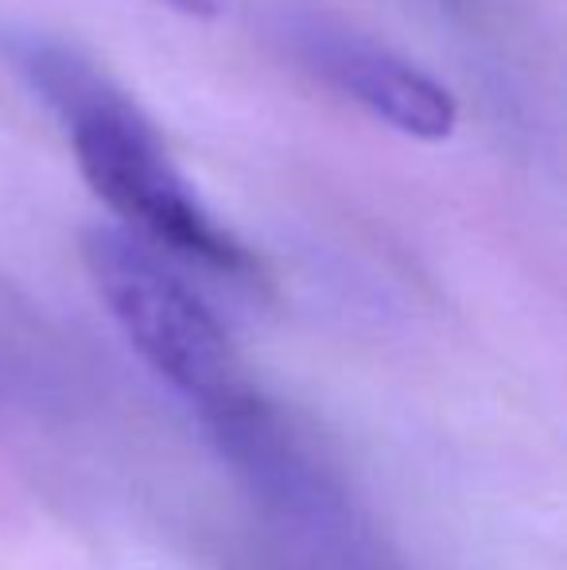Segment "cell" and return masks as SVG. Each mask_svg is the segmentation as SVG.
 <instances>
[{"mask_svg": "<svg viewBox=\"0 0 567 570\" xmlns=\"http://www.w3.org/2000/svg\"><path fill=\"white\" fill-rule=\"evenodd\" d=\"M12 59L31 90L62 117L90 190L151 245L226 276H257L261 264L195 195L137 101L94 62L51 39H20Z\"/></svg>", "mask_w": 567, "mask_h": 570, "instance_id": "6da1fadb", "label": "cell"}, {"mask_svg": "<svg viewBox=\"0 0 567 570\" xmlns=\"http://www.w3.org/2000/svg\"><path fill=\"white\" fill-rule=\"evenodd\" d=\"M82 256L125 338L172 389L198 404L222 443L265 415L226 326L144 240L98 226L86 233Z\"/></svg>", "mask_w": 567, "mask_h": 570, "instance_id": "7a4b0ae2", "label": "cell"}, {"mask_svg": "<svg viewBox=\"0 0 567 570\" xmlns=\"http://www.w3.org/2000/svg\"><path fill=\"white\" fill-rule=\"evenodd\" d=\"M287 43L307 70L397 132L417 140H447L454 132L459 106L451 90L378 39L323 16H300L287 23Z\"/></svg>", "mask_w": 567, "mask_h": 570, "instance_id": "3957f363", "label": "cell"}, {"mask_svg": "<svg viewBox=\"0 0 567 570\" xmlns=\"http://www.w3.org/2000/svg\"><path fill=\"white\" fill-rule=\"evenodd\" d=\"M159 4L175 8L183 16H214L218 12V0H159Z\"/></svg>", "mask_w": 567, "mask_h": 570, "instance_id": "277c9868", "label": "cell"}]
</instances>
